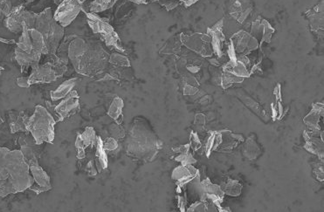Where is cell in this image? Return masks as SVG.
Instances as JSON below:
<instances>
[{
	"instance_id": "7402d4cb",
	"label": "cell",
	"mask_w": 324,
	"mask_h": 212,
	"mask_svg": "<svg viewBox=\"0 0 324 212\" xmlns=\"http://www.w3.org/2000/svg\"><path fill=\"white\" fill-rule=\"evenodd\" d=\"M224 72L231 73L232 75L242 77V78H248L251 75L246 68V65L239 60H237V61L229 60V62L224 66Z\"/></svg>"
},
{
	"instance_id": "8d00e7d4",
	"label": "cell",
	"mask_w": 324,
	"mask_h": 212,
	"mask_svg": "<svg viewBox=\"0 0 324 212\" xmlns=\"http://www.w3.org/2000/svg\"><path fill=\"white\" fill-rule=\"evenodd\" d=\"M25 1H27V2H32V1H34V0H25Z\"/></svg>"
},
{
	"instance_id": "ba28073f",
	"label": "cell",
	"mask_w": 324,
	"mask_h": 212,
	"mask_svg": "<svg viewBox=\"0 0 324 212\" xmlns=\"http://www.w3.org/2000/svg\"><path fill=\"white\" fill-rule=\"evenodd\" d=\"M97 139L98 135L93 127H86L85 130L82 133L77 134L75 140V149L79 163L86 161H94V153L97 145Z\"/></svg>"
},
{
	"instance_id": "603a6c76",
	"label": "cell",
	"mask_w": 324,
	"mask_h": 212,
	"mask_svg": "<svg viewBox=\"0 0 324 212\" xmlns=\"http://www.w3.org/2000/svg\"><path fill=\"white\" fill-rule=\"evenodd\" d=\"M108 63L114 65L115 67H130V62L127 57L121 53H113L109 55Z\"/></svg>"
},
{
	"instance_id": "3957f363",
	"label": "cell",
	"mask_w": 324,
	"mask_h": 212,
	"mask_svg": "<svg viewBox=\"0 0 324 212\" xmlns=\"http://www.w3.org/2000/svg\"><path fill=\"white\" fill-rule=\"evenodd\" d=\"M162 141L143 118H135L127 135L125 147L128 156L150 162L162 148Z\"/></svg>"
},
{
	"instance_id": "5bb4252c",
	"label": "cell",
	"mask_w": 324,
	"mask_h": 212,
	"mask_svg": "<svg viewBox=\"0 0 324 212\" xmlns=\"http://www.w3.org/2000/svg\"><path fill=\"white\" fill-rule=\"evenodd\" d=\"M57 79L52 65L49 61H47L32 69V74L28 77V82L30 86L32 84H46L55 82Z\"/></svg>"
},
{
	"instance_id": "f1b7e54d",
	"label": "cell",
	"mask_w": 324,
	"mask_h": 212,
	"mask_svg": "<svg viewBox=\"0 0 324 212\" xmlns=\"http://www.w3.org/2000/svg\"><path fill=\"white\" fill-rule=\"evenodd\" d=\"M17 83H18V85L19 86V87H22V88H29V87H30L28 78H26V77L18 78V81H17Z\"/></svg>"
},
{
	"instance_id": "8992f818",
	"label": "cell",
	"mask_w": 324,
	"mask_h": 212,
	"mask_svg": "<svg viewBox=\"0 0 324 212\" xmlns=\"http://www.w3.org/2000/svg\"><path fill=\"white\" fill-rule=\"evenodd\" d=\"M86 16L88 24L92 29L94 33L99 36V38L108 47L121 53L124 52L117 32H115L108 19L101 17L98 13L93 12H86Z\"/></svg>"
},
{
	"instance_id": "5b68a950",
	"label": "cell",
	"mask_w": 324,
	"mask_h": 212,
	"mask_svg": "<svg viewBox=\"0 0 324 212\" xmlns=\"http://www.w3.org/2000/svg\"><path fill=\"white\" fill-rule=\"evenodd\" d=\"M56 121L47 108L37 105L32 116L29 117L27 130L34 138L36 143H54Z\"/></svg>"
},
{
	"instance_id": "6da1fadb",
	"label": "cell",
	"mask_w": 324,
	"mask_h": 212,
	"mask_svg": "<svg viewBox=\"0 0 324 212\" xmlns=\"http://www.w3.org/2000/svg\"><path fill=\"white\" fill-rule=\"evenodd\" d=\"M33 178L20 150L0 148V197L30 189Z\"/></svg>"
},
{
	"instance_id": "30bf717a",
	"label": "cell",
	"mask_w": 324,
	"mask_h": 212,
	"mask_svg": "<svg viewBox=\"0 0 324 212\" xmlns=\"http://www.w3.org/2000/svg\"><path fill=\"white\" fill-rule=\"evenodd\" d=\"M180 40L183 45L187 48L193 50L203 57H210L214 53L211 46V37L208 34H193V35L180 36Z\"/></svg>"
},
{
	"instance_id": "4fadbf2b",
	"label": "cell",
	"mask_w": 324,
	"mask_h": 212,
	"mask_svg": "<svg viewBox=\"0 0 324 212\" xmlns=\"http://www.w3.org/2000/svg\"><path fill=\"white\" fill-rule=\"evenodd\" d=\"M18 143L20 145V151L23 154L26 163H38L40 156V145L36 143L34 138L30 133H25L19 138Z\"/></svg>"
},
{
	"instance_id": "ffe728a7",
	"label": "cell",
	"mask_w": 324,
	"mask_h": 212,
	"mask_svg": "<svg viewBox=\"0 0 324 212\" xmlns=\"http://www.w3.org/2000/svg\"><path fill=\"white\" fill-rule=\"evenodd\" d=\"M29 116L25 114V112H20L18 114L11 113V133L23 132L28 133L27 125H28Z\"/></svg>"
},
{
	"instance_id": "4316f807",
	"label": "cell",
	"mask_w": 324,
	"mask_h": 212,
	"mask_svg": "<svg viewBox=\"0 0 324 212\" xmlns=\"http://www.w3.org/2000/svg\"><path fill=\"white\" fill-rule=\"evenodd\" d=\"M104 141V148L106 151H114L118 148L117 140H115L114 138L107 137L106 139L103 140Z\"/></svg>"
},
{
	"instance_id": "f546056e",
	"label": "cell",
	"mask_w": 324,
	"mask_h": 212,
	"mask_svg": "<svg viewBox=\"0 0 324 212\" xmlns=\"http://www.w3.org/2000/svg\"><path fill=\"white\" fill-rule=\"evenodd\" d=\"M178 1L181 2L185 7L188 8L193 5V4H196L197 2H199L200 0H178Z\"/></svg>"
},
{
	"instance_id": "836d02e7",
	"label": "cell",
	"mask_w": 324,
	"mask_h": 212,
	"mask_svg": "<svg viewBox=\"0 0 324 212\" xmlns=\"http://www.w3.org/2000/svg\"><path fill=\"white\" fill-rule=\"evenodd\" d=\"M210 62L212 64H214V66H219V61L217 60V59H212L210 60Z\"/></svg>"
},
{
	"instance_id": "277c9868",
	"label": "cell",
	"mask_w": 324,
	"mask_h": 212,
	"mask_svg": "<svg viewBox=\"0 0 324 212\" xmlns=\"http://www.w3.org/2000/svg\"><path fill=\"white\" fill-rule=\"evenodd\" d=\"M34 28L42 35L46 55L56 54L64 35V27L54 20L51 8H46L41 13L36 15Z\"/></svg>"
},
{
	"instance_id": "7c38bea8",
	"label": "cell",
	"mask_w": 324,
	"mask_h": 212,
	"mask_svg": "<svg viewBox=\"0 0 324 212\" xmlns=\"http://www.w3.org/2000/svg\"><path fill=\"white\" fill-rule=\"evenodd\" d=\"M231 43L234 47L236 53L241 55H246V53L259 47L258 40L245 31H239L232 36Z\"/></svg>"
},
{
	"instance_id": "8fae6325",
	"label": "cell",
	"mask_w": 324,
	"mask_h": 212,
	"mask_svg": "<svg viewBox=\"0 0 324 212\" xmlns=\"http://www.w3.org/2000/svg\"><path fill=\"white\" fill-rule=\"evenodd\" d=\"M28 165L30 173L33 178V184L29 190L34 191L38 195L50 191L52 189L50 177L43 170L42 167L39 165V162L29 163Z\"/></svg>"
},
{
	"instance_id": "d590c367",
	"label": "cell",
	"mask_w": 324,
	"mask_h": 212,
	"mask_svg": "<svg viewBox=\"0 0 324 212\" xmlns=\"http://www.w3.org/2000/svg\"><path fill=\"white\" fill-rule=\"evenodd\" d=\"M78 1L79 2H80V3H82V4H84V3H85L87 0H78Z\"/></svg>"
},
{
	"instance_id": "44dd1931",
	"label": "cell",
	"mask_w": 324,
	"mask_h": 212,
	"mask_svg": "<svg viewBox=\"0 0 324 212\" xmlns=\"http://www.w3.org/2000/svg\"><path fill=\"white\" fill-rule=\"evenodd\" d=\"M118 0H87L83 4H87L88 11L93 13H100L112 7Z\"/></svg>"
},
{
	"instance_id": "484cf974",
	"label": "cell",
	"mask_w": 324,
	"mask_h": 212,
	"mask_svg": "<svg viewBox=\"0 0 324 212\" xmlns=\"http://www.w3.org/2000/svg\"><path fill=\"white\" fill-rule=\"evenodd\" d=\"M241 185L237 181H230L225 187V192L232 197H238L240 194Z\"/></svg>"
},
{
	"instance_id": "52a82bcc",
	"label": "cell",
	"mask_w": 324,
	"mask_h": 212,
	"mask_svg": "<svg viewBox=\"0 0 324 212\" xmlns=\"http://www.w3.org/2000/svg\"><path fill=\"white\" fill-rule=\"evenodd\" d=\"M46 104H48L47 110L53 115L55 121L60 122L78 112L80 109V96L77 91L73 89L68 96L61 100L57 105L53 106L49 103H46Z\"/></svg>"
},
{
	"instance_id": "e0dca14e",
	"label": "cell",
	"mask_w": 324,
	"mask_h": 212,
	"mask_svg": "<svg viewBox=\"0 0 324 212\" xmlns=\"http://www.w3.org/2000/svg\"><path fill=\"white\" fill-rule=\"evenodd\" d=\"M106 152L107 151L104 148L103 139L100 136H98L97 145H96V149H95V153H94V161L96 163V167H97L98 173H101L102 171L106 170L108 165L107 153Z\"/></svg>"
},
{
	"instance_id": "9a60e30c",
	"label": "cell",
	"mask_w": 324,
	"mask_h": 212,
	"mask_svg": "<svg viewBox=\"0 0 324 212\" xmlns=\"http://www.w3.org/2000/svg\"><path fill=\"white\" fill-rule=\"evenodd\" d=\"M253 11V5L250 0H231L229 6V12L231 16L243 23Z\"/></svg>"
},
{
	"instance_id": "4dcf8cb0",
	"label": "cell",
	"mask_w": 324,
	"mask_h": 212,
	"mask_svg": "<svg viewBox=\"0 0 324 212\" xmlns=\"http://www.w3.org/2000/svg\"><path fill=\"white\" fill-rule=\"evenodd\" d=\"M190 145L179 146L178 149H173L176 152L180 153V154H187L189 150Z\"/></svg>"
},
{
	"instance_id": "d6986e66",
	"label": "cell",
	"mask_w": 324,
	"mask_h": 212,
	"mask_svg": "<svg viewBox=\"0 0 324 212\" xmlns=\"http://www.w3.org/2000/svg\"><path fill=\"white\" fill-rule=\"evenodd\" d=\"M124 106L123 101L120 97H114L112 100L109 107L108 109V115L112 118L115 123L121 125L123 121V113L122 109Z\"/></svg>"
},
{
	"instance_id": "d4e9b609",
	"label": "cell",
	"mask_w": 324,
	"mask_h": 212,
	"mask_svg": "<svg viewBox=\"0 0 324 212\" xmlns=\"http://www.w3.org/2000/svg\"><path fill=\"white\" fill-rule=\"evenodd\" d=\"M108 132L110 134L111 137L114 138L115 140H120L125 137V131L123 127H121L120 124H112L108 127Z\"/></svg>"
},
{
	"instance_id": "ac0fdd59",
	"label": "cell",
	"mask_w": 324,
	"mask_h": 212,
	"mask_svg": "<svg viewBox=\"0 0 324 212\" xmlns=\"http://www.w3.org/2000/svg\"><path fill=\"white\" fill-rule=\"evenodd\" d=\"M76 82H77V79H69L68 81H65L61 85L59 86L57 89L51 91L50 96L52 102L56 103L58 101H61V99L65 98L73 89H75Z\"/></svg>"
},
{
	"instance_id": "cb8c5ba5",
	"label": "cell",
	"mask_w": 324,
	"mask_h": 212,
	"mask_svg": "<svg viewBox=\"0 0 324 212\" xmlns=\"http://www.w3.org/2000/svg\"><path fill=\"white\" fill-rule=\"evenodd\" d=\"M244 81V78L232 75L231 73L224 72V75L221 76V84L224 89H227L233 83H241Z\"/></svg>"
},
{
	"instance_id": "2e32d148",
	"label": "cell",
	"mask_w": 324,
	"mask_h": 212,
	"mask_svg": "<svg viewBox=\"0 0 324 212\" xmlns=\"http://www.w3.org/2000/svg\"><path fill=\"white\" fill-rule=\"evenodd\" d=\"M308 18L310 19V26L316 32L324 28V0L320 1L318 4L308 11Z\"/></svg>"
},
{
	"instance_id": "1f68e13d",
	"label": "cell",
	"mask_w": 324,
	"mask_h": 212,
	"mask_svg": "<svg viewBox=\"0 0 324 212\" xmlns=\"http://www.w3.org/2000/svg\"><path fill=\"white\" fill-rule=\"evenodd\" d=\"M187 70L189 71L190 73L196 74V73H198L200 70V67H198V66H195V65H191V66L187 67Z\"/></svg>"
},
{
	"instance_id": "9c48e42d",
	"label": "cell",
	"mask_w": 324,
	"mask_h": 212,
	"mask_svg": "<svg viewBox=\"0 0 324 212\" xmlns=\"http://www.w3.org/2000/svg\"><path fill=\"white\" fill-rule=\"evenodd\" d=\"M82 11V4L78 0H62L58 4L54 18L62 27H67Z\"/></svg>"
},
{
	"instance_id": "e575fe53",
	"label": "cell",
	"mask_w": 324,
	"mask_h": 212,
	"mask_svg": "<svg viewBox=\"0 0 324 212\" xmlns=\"http://www.w3.org/2000/svg\"><path fill=\"white\" fill-rule=\"evenodd\" d=\"M54 3H55V4H60V3H61V1H62V0H54Z\"/></svg>"
},
{
	"instance_id": "83f0119b",
	"label": "cell",
	"mask_w": 324,
	"mask_h": 212,
	"mask_svg": "<svg viewBox=\"0 0 324 212\" xmlns=\"http://www.w3.org/2000/svg\"><path fill=\"white\" fill-rule=\"evenodd\" d=\"M197 93H198L197 87L185 84V88H184V95H185V96H194V95H196Z\"/></svg>"
},
{
	"instance_id": "d6a6232c",
	"label": "cell",
	"mask_w": 324,
	"mask_h": 212,
	"mask_svg": "<svg viewBox=\"0 0 324 212\" xmlns=\"http://www.w3.org/2000/svg\"><path fill=\"white\" fill-rule=\"evenodd\" d=\"M128 1H130L132 3H135V4H144L148 3L147 0H128Z\"/></svg>"
},
{
	"instance_id": "7a4b0ae2",
	"label": "cell",
	"mask_w": 324,
	"mask_h": 212,
	"mask_svg": "<svg viewBox=\"0 0 324 212\" xmlns=\"http://www.w3.org/2000/svg\"><path fill=\"white\" fill-rule=\"evenodd\" d=\"M67 56L76 72L87 77H95L104 73L109 55L98 43L82 38H75L69 42Z\"/></svg>"
}]
</instances>
